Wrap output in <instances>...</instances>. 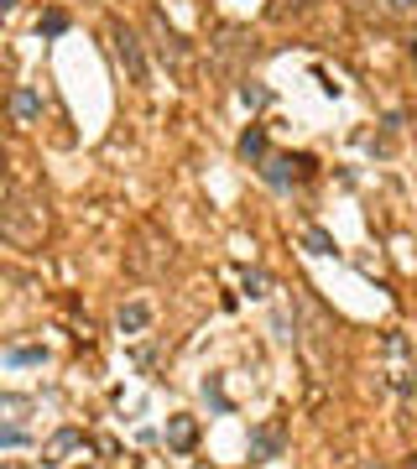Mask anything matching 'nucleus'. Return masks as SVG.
Masks as SVG:
<instances>
[{
    "mask_svg": "<svg viewBox=\"0 0 417 469\" xmlns=\"http://www.w3.org/2000/svg\"><path fill=\"white\" fill-rule=\"evenodd\" d=\"M0 234H5V245H16V251H37L42 234H47V198L32 193L26 183H11V188H5V204H0Z\"/></svg>",
    "mask_w": 417,
    "mask_h": 469,
    "instance_id": "1",
    "label": "nucleus"
},
{
    "mask_svg": "<svg viewBox=\"0 0 417 469\" xmlns=\"http://www.w3.org/2000/svg\"><path fill=\"white\" fill-rule=\"evenodd\" d=\"M11 115H16L21 126H32L42 115V100H37V89H26V84H16L11 89Z\"/></svg>",
    "mask_w": 417,
    "mask_h": 469,
    "instance_id": "9",
    "label": "nucleus"
},
{
    "mask_svg": "<svg viewBox=\"0 0 417 469\" xmlns=\"http://www.w3.org/2000/svg\"><path fill=\"white\" fill-rule=\"evenodd\" d=\"M267 287H271L267 272H246V292H250V298H267Z\"/></svg>",
    "mask_w": 417,
    "mask_h": 469,
    "instance_id": "19",
    "label": "nucleus"
},
{
    "mask_svg": "<svg viewBox=\"0 0 417 469\" xmlns=\"http://www.w3.org/2000/svg\"><path fill=\"white\" fill-rule=\"evenodd\" d=\"M267 130H261V126H250L246 130V136H240V157H246V162H261V157H267Z\"/></svg>",
    "mask_w": 417,
    "mask_h": 469,
    "instance_id": "13",
    "label": "nucleus"
},
{
    "mask_svg": "<svg viewBox=\"0 0 417 469\" xmlns=\"http://www.w3.org/2000/svg\"><path fill=\"white\" fill-rule=\"evenodd\" d=\"M303 245L313 256H334V234H324V230H303Z\"/></svg>",
    "mask_w": 417,
    "mask_h": 469,
    "instance_id": "15",
    "label": "nucleus"
},
{
    "mask_svg": "<svg viewBox=\"0 0 417 469\" xmlns=\"http://www.w3.org/2000/svg\"><path fill=\"white\" fill-rule=\"evenodd\" d=\"M37 32H47V37H63V32H68V16H63V11H47V16L37 22Z\"/></svg>",
    "mask_w": 417,
    "mask_h": 469,
    "instance_id": "17",
    "label": "nucleus"
},
{
    "mask_svg": "<svg viewBox=\"0 0 417 469\" xmlns=\"http://www.w3.org/2000/svg\"><path fill=\"white\" fill-rule=\"evenodd\" d=\"M193 444H199V423H193V417H172V423H167V448L188 454Z\"/></svg>",
    "mask_w": 417,
    "mask_h": 469,
    "instance_id": "10",
    "label": "nucleus"
},
{
    "mask_svg": "<svg viewBox=\"0 0 417 469\" xmlns=\"http://www.w3.org/2000/svg\"><path fill=\"white\" fill-rule=\"evenodd\" d=\"M110 37H115V58H121L125 79H131V84H146V53H141V37H136V32H131L125 22L110 26Z\"/></svg>",
    "mask_w": 417,
    "mask_h": 469,
    "instance_id": "5",
    "label": "nucleus"
},
{
    "mask_svg": "<svg viewBox=\"0 0 417 469\" xmlns=\"http://www.w3.org/2000/svg\"><path fill=\"white\" fill-rule=\"evenodd\" d=\"M47 360V344H11L5 349V365H42Z\"/></svg>",
    "mask_w": 417,
    "mask_h": 469,
    "instance_id": "14",
    "label": "nucleus"
},
{
    "mask_svg": "<svg viewBox=\"0 0 417 469\" xmlns=\"http://www.w3.org/2000/svg\"><path fill=\"white\" fill-rule=\"evenodd\" d=\"M282 448H287V423H282V417H267V423L250 427V464L282 459Z\"/></svg>",
    "mask_w": 417,
    "mask_h": 469,
    "instance_id": "4",
    "label": "nucleus"
},
{
    "mask_svg": "<svg viewBox=\"0 0 417 469\" xmlns=\"http://www.w3.org/2000/svg\"><path fill=\"white\" fill-rule=\"evenodd\" d=\"M94 448V438L83 433V427H58L47 444H42V464L47 469H63V464H73V459H83Z\"/></svg>",
    "mask_w": 417,
    "mask_h": 469,
    "instance_id": "3",
    "label": "nucleus"
},
{
    "mask_svg": "<svg viewBox=\"0 0 417 469\" xmlns=\"http://www.w3.org/2000/svg\"><path fill=\"white\" fill-rule=\"evenodd\" d=\"M308 172H313V157H276V151L261 157V177H267L271 188H292V183H303Z\"/></svg>",
    "mask_w": 417,
    "mask_h": 469,
    "instance_id": "6",
    "label": "nucleus"
},
{
    "mask_svg": "<svg viewBox=\"0 0 417 469\" xmlns=\"http://www.w3.org/2000/svg\"><path fill=\"white\" fill-rule=\"evenodd\" d=\"M26 397H0V412H5V423H21V412H26Z\"/></svg>",
    "mask_w": 417,
    "mask_h": 469,
    "instance_id": "18",
    "label": "nucleus"
},
{
    "mask_svg": "<svg viewBox=\"0 0 417 469\" xmlns=\"http://www.w3.org/2000/svg\"><path fill=\"white\" fill-rule=\"evenodd\" d=\"M125 266L136 272V277H162L167 266H172V240H167L162 230H151V225H141L136 230V240H131V251H125Z\"/></svg>",
    "mask_w": 417,
    "mask_h": 469,
    "instance_id": "2",
    "label": "nucleus"
},
{
    "mask_svg": "<svg viewBox=\"0 0 417 469\" xmlns=\"http://www.w3.org/2000/svg\"><path fill=\"white\" fill-rule=\"evenodd\" d=\"M157 37H162V43H157V47H162V58H172V63H183V58H188L183 37H178V32H172V26L162 22V16H157Z\"/></svg>",
    "mask_w": 417,
    "mask_h": 469,
    "instance_id": "11",
    "label": "nucleus"
},
{
    "mask_svg": "<svg viewBox=\"0 0 417 469\" xmlns=\"http://www.w3.org/2000/svg\"><path fill=\"white\" fill-rule=\"evenodd\" d=\"M204 397H208L214 412H229V397H225V381H219V376H208V381H204Z\"/></svg>",
    "mask_w": 417,
    "mask_h": 469,
    "instance_id": "16",
    "label": "nucleus"
},
{
    "mask_svg": "<svg viewBox=\"0 0 417 469\" xmlns=\"http://www.w3.org/2000/svg\"><path fill=\"white\" fill-rule=\"evenodd\" d=\"M0 5H5V11H16V5H21V0H0Z\"/></svg>",
    "mask_w": 417,
    "mask_h": 469,
    "instance_id": "24",
    "label": "nucleus"
},
{
    "mask_svg": "<svg viewBox=\"0 0 417 469\" xmlns=\"http://www.w3.org/2000/svg\"><path fill=\"white\" fill-rule=\"evenodd\" d=\"M0 444H5V448H21V444H26L21 423H5V427H0Z\"/></svg>",
    "mask_w": 417,
    "mask_h": 469,
    "instance_id": "20",
    "label": "nucleus"
},
{
    "mask_svg": "<svg viewBox=\"0 0 417 469\" xmlns=\"http://www.w3.org/2000/svg\"><path fill=\"white\" fill-rule=\"evenodd\" d=\"M146 323H151V308H146V302H125L121 308V334H141Z\"/></svg>",
    "mask_w": 417,
    "mask_h": 469,
    "instance_id": "12",
    "label": "nucleus"
},
{
    "mask_svg": "<svg viewBox=\"0 0 417 469\" xmlns=\"http://www.w3.org/2000/svg\"><path fill=\"white\" fill-rule=\"evenodd\" d=\"M282 5H287V11H308L313 0H282Z\"/></svg>",
    "mask_w": 417,
    "mask_h": 469,
    "instance_id": "22",
    "label": "nucleus"
},
{
    "mask_svg": "<svg viewBox=\"0 0 417 469\" xmlns=\"http://www.w3.org/2000/svg\"><path fill=\"white\" fill-rule=\"evenodd\" d=\"M412 5H417V0H396V11H412Z\"/></svg>",
    "mask_w": 417,
    "mask_h": 469,
    "instance_id": "23",
    "label": "nucleus"
},
{
    "mask_svg": "<svg viewBox=\"0 0 417 469\" xmlns=\"http://www.w3.org/2000/svg\"><path fill=\"white\" fill-rule=\"evenodd\" d=\"M240 100H246L250 110H261V105H267V89H261V84H246V89H240Z\"/></svg>",
    "mask_w": 417,
    "mask_h": 469,
    "instance_id": "21",
    "label": "nucleus"
},
{
    "mask_svg": "<svg viewBox=\"0 0 417 469\" xmlns=\"http://www.w3.org/2000/svg\"><path fill=\"white\" fill-rule=\"evenodd\" d=\"M386 360H392V386L396 391H417V370L407 365V340L386 334Z\"/></svg>",
    "mask_w": 417,
    "mask_h": 469,
    "instance_id": "7",
    "label": "nucleus"
},
{
    "mask_svg": "<svg viewBox=\"0 0 417 469\" xmlns=\"http://www.w3.org/2000/svg\"><path fill=\"white\" fill-rule=\"evenodd\" d=\"M297 308H303V323H308L303 344L324 360V355H329V323H324V313H318V302H313V298H297Z\"/></svg>",
    "mask_w": 417,
    "mask_h": 469,
    "instance_id": "8",
    "label": "nucleus"
}]
</instances>
